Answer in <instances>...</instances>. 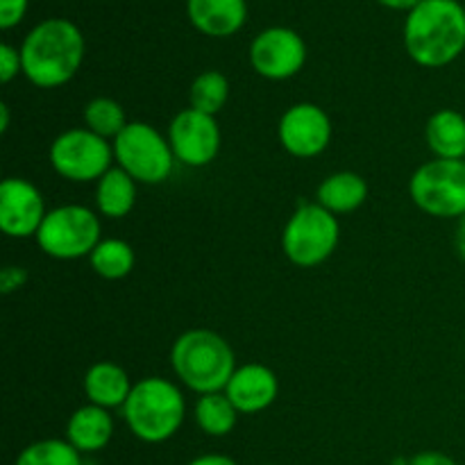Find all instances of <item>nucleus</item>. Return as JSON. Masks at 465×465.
<instances>
[{
  "mask_svg": "<svg viewBox=\"0 0 465 465\" xmlns=\"http://www.w3.org/2000/svg\"><path fill=\"white\" fill-rule=\"evenodd\" d=\"M409 195L427 216L459 221L465 213V159H431L418 166Z\"/></svg>",
  "mask_w": 465,
  "mask_h": 465,
  "instance_id": "nucleus-8",
  "label": "nucleus"
},
{
  "mask_svg": "<svg viewBox=\"0 0 465 465\" xmlns=\"http://www.w3.org/2000/svg\"><path fill=\"white\" fill-rule=\"evenodd\" d=\"M9 130V104L3 103L0 104V132H7Z\"/></svg>",
  "mask_w": 465,
  "mask_h": 465,
  "instance_id": "nucleus-33",
  "label": "nucleus"
},
{
  "mask_svg": "<svg viewBox=\"0 0 465 465\" xmlns=\"http://www.w3.org/2000/svg\"><path fill=\"white\" fill-rule=\"evenodd\" d=\"M171 366L177 380L198 395L223 393L239 368L232 345L212 330H189L177 336Z\"/></svg>",
  "mask_w": 465,
  "mask_h": 465,
  "instance_id": "nucleus-3",
  "label": "nucleus"
},
{
  "mask_svg": "<svg viewBox=\"0 0 465 465\" xmlns=\"http://www.w3.org/2000/svg\"><path fill=\"white\" fill-rule=\"evenodd\" d=\"M84 127L91 130L94 134L103 136V139H116L123 130L127 127V116L125 109L118 100L114 98H94L84 104Z\"/></svg>",
  "mask_w": 465,
  "mask_h": 465,
  "instance_id": "nucleus-24",
  "label": "nucleus"
},
{
  "mask_svg": "<svg viewBox=\"0 0 465 465\" xmlns=\"http://www.w3.org/2000/svg\"><path fill=\"white\" fill-rule=\"evenodd\" d=\"M44 195L25 177H7L0 184V230L9 239H30L36 236L44 223Z\"/></svg>",
  "mask_w": 465,
  "mask_h": 465,
  "instance_id": "nucleus-13",
  "label": "nucleus"
},
{
  "mask_svg": "<svg viewBox=\"0 0 465 465\" xmlns=\"http://www.w3.org/2000/svg\"><path fill=\"white\" fill-rule=\"evenodd\" d=\"M454 250L465 262V213L457 221V232H454Z\"/></svg>",
  "mask_w": 465,
  "mask_h": 465,
  "instance_id": "nucleus-31",
  "label": "nucleus"
},
{
  "mask_svg": "<svg viewBox=\"0 0 465 465\" xmlns=\"http://www.w3.org/2000/svg\"><path fill=\"white\" fill-rule=\"evenodd\" d=\"M103 241V225L94 209L84 204H62L45 213L36 243L50 259L73 262L89 257Z\"/></svg>",
  "mask_w": 465,
  "mask_h": 465,
  "instance_id": "nucleus-7",
  "label": "nucleus"
},
{
  "mask_svg": "<svg viewBox=\"0 0 465 465\" xmlns=\"http://www.w3.org/2000/svg\"><path fill=\"white\" fill-rule=\"evenodd\" d=\"M91 271L98 277L109 282L123 280L134 271L136 254L127 241L123 239H103L89 254Z\"/></svg>",
  "mask_w": 465,
  "mask_h": 465,
  "instance_id": "nucleus-22",
  "label": "nucleus"
},
{
  "mask_svg": "<svg viewBox=\"0 0 465 465\" xmlns=\"http://www.w3.org/2000/svg\"><path fill=\"white\" fill-rule=\"evenodd\" d=\"M250 66L266 80L282 82L298 75L307 64V44L295 30L272 25L259 32L250 44Z\"/></svg>",
  "mask_w": 465,
  "mask_h": 465,
  "instance_id": "nucleus-10",
  "label": "nucleus"
},
{
  "mask_svg": "<svg viewBox=\"0 0 465 465\" xmlns=\"http://www.w3.org/2000/svg\"><path fill=\"white\" fill-rule=\"evenodd\" d=\"M368 200V182L359 173L339 171L327 175L316 189V203L334 216L352 213Z\"/></svg>",
  "mask_w": 465,
  "mask_h": 465,
  "instance_id": "nucleus-18",
  "label": "nucleus"
},
{
  "mask_svg": "<svg viewBox=\"0 0 465 465\" xmlns=\"http://www.w3.org/2000/svg\"><path fill=\"white\" fill-rule=\"evenodd\" d=\"M27 282V271L21 266H5L3 271H0V291H3L5 295L14 293V291L23 289Z\"/></svg>",
  "mask_w": 465,
  "mask_h": 465,
  "instance_id": "nucleus-28",
  "label": "nucleus"
},
{
  "mask_svg": "<svg viewBox=\"0 0 465 465\" xmlns=\"http://www.w3.org/2000/svg\"><path fill=\"white\" fill-rule=\"evenodd\" d=\"M239 416L241 413L236 411V407L225 393L200 395L193 407L195 425L200 427L203 434L212 436V439H223V436L232 434L236 422H239Z\"/></svg>",
  "mask_w": 465,
  "mask_h": 465,
  "instance_id": "nucleus-21",
  "label": "nucleus"
},
{
  "mask_svg": "<svg viewBox=\"0 0 465 465\" xmlns=\"http://www.w3.org/2000/svg\"><path fill=\"white\" fill-rule=\"evenodd\" d=\"M341 241L339 218L318 203H302L286 221L282 250L300 268H316L336 252Z\"/></svg>",
  "mask_w": 465,
  "mask_h": 465,
  "instance_id": "nucleus-6",
  "label": "nucleus"
},
{
  "mask_svg": "<svg viewBox=\"0 0 465 465\" xmlns=\"http://www.w3.org/2000/svg\"><path fill=\"white\" fill-rule=\"evenodd\" d=\"M407 465H457V461L443 452H420L409 459Z\"/></svg>",
  "mask_w": 465,
  "mask_h": 465,
  "instance_id": "nucleus-29",
  "label": "nucleus"
},
{
  "mask_svg": "<svg viewBox=\"0 0 465 465\" xmlns=\"http://www.w3.org/2000/svg\"><path fill=\"white\" fill-rule=\"evenodd\" d=\"M395 465H407V463H400V461H398V463H395Z\"/></svg>",
  "mask_w": 465,
  "mask_h": 465,
  "instance_id": "nucleus-34",
  "label": "nucleus"
},
{
  "mask_svg": "<svg viewBox=\"0 0 465 465\" xmlns=\"http://www.w3.org/2000/svg\"><path fill=\"white\" fill-rule=\"evenodd\" d=\"M114 436V418L107 409L84 404L66 422V440L82 454L100 452Z\"/></svg>",
  "mask_w": 465,
  "mask_h": 465,
  "instance_id": "nucleus-16",
  "label": "nucleus"
},
{
  "mask_svg": "<svg viewBox=\"0 0 465 465\" xmlns=\"http://www.w3.org/2000/svg\"><path fill=\"white\" fill-rule=\"evenodd\" d=\"M14 465H82V452L66 439H44L23 448Z\"/></svg>",
  "mask_w": 465,
  "mask_h": 465,
  "instance_id": "nucleus-25",
  "label": "nucleus"
},
{
  "mask_svg": "<svg viewBox=\"0 0 465 465\" xmlns=\"http://www.w3.org/2000/svg\"><path fill=\"white\" fill-rule=\"evenodd\" d=\"M402 39L418 66H450L465 50V7L459 0H420L407 14Z\"/></svg>",
  "mask_w": 465,
  "mask_h": 465,
  "instance_id": "nucleus-2",
  "label": "nucleus"
},
{
  "mask_svg": "<svg viewBox=\"0 0 465 465\" xmlns=\"http://www.w3.org/2000/svg\"><path fill=\"white\" fill-rule=\"evenodd\" d=\"M48 159L59 177L75 184L98 182L112 168L114 148L107 139L86 127H73L54 136Z\"/></svg>",
  "mask_w": 465,
  "mask_h": 465,
  "instance_id": "nucleus-9",
  "label": "nucleus"
},
{
  "mask_svg": "<svg viewBox=\"0 0 465 465\" xmlns=\"http://www.w3.org/2000/svg\"><path fill=\"white\" fill-rule=\"evenodd\" d=\"M114 162L139 184H163L173 175L175 154L168 136L143 121H130L112 141Z\"/></svg>",
  "mask_w": 465,
  "mask_h": 465,
  "instance_id": "nucleus-5",
  "label": "nucleus"
},
{
  "mask_svg": "<svg viewBox=\"0 0 465 465\" xmlns=\"http://www.w3.org/2000/svg\"><path fill=\"white\" fill-rule=\"evenodd\" d=\"M223 393L230 398L236 411L254 416V413H262L272 407L277 393H280V380L272 368L263 366V363H243L236 368Z\"/></svg>",
  "mask_w": 465,
  "mask_h": 465,
  "instance_id": "nucleus-14",
  "label": "nucleus"
},
{
  "mask_svg": "<svg viewBox=\"0 0 465 465\" xmlns=\"http://www.w3.org/2000/svg\"><path fill=\"white\" fill-rule=\"evenodd\" d=\"M380 5H384L386 9H393V12H411L420 0H377Z\"/></svg>",
  "mask_w": 465,
  "mask_h": 465,
  "instance_id": "nucleus-32",
  "label": "nucleus"
},
{
  "mask_svg": "<svg viewBox=\"0 0 465 465\" xmlns=\"http://www.w3.org/2000/svg\"><path fill=\"white\" fill-rule=\"evenodd\" d=\"M186 16L200 35L227 39L248 21V0H186Z\"/></svg>",
  "mask_w": 465,
  "mask_h": 465,
  "instance_id": "nucleus-15",
  "label": "nucleus"
},
{
  "mask_svg": "<svg viewBox=\"0 0 465 465\" xmlns=\"http://www.w3.org/2000/svg\"><path fill=\"white\" fill-rule=\"evenodd\" d=\"M121 411L134 439L159 445L182 430L186 420V400L175 381L145 377L132 386L130 398Z\"/></svg>",
  "mask_w": 465,
  "mask_h": 465,
  "instance_id": "nucleus-4",
  "label": "nucleus"
},
{
  "mask_svg": "<svg viewBox=\"0 0 465 465\" xmlns=\"http://www.w3.org/2000/svg\"><path fill=\"white\" fill-rule=\"evenodd\" d=\"M84 50V35L75 23L62 16L44 18L21 44L23 75L39 89H57L77 75Z\"/></svg>",
  "mask_w": 465,
  "mask_h": 465,
  "instance_id": "nucleus-1",
  "label": "nucleus"
},
{
  "mask_svg": "<svg viewBox=\"0 0 465 465\" xmlns=\"http://www.w3.org/2000/svg\"><path fill=\"white\" fill-rule=\"evenodd\" d=\"M230 100V80L221 71H204L191 82L189 103L198 112L216 116Z\"/></svg>",
  "mask_w": 465,
  "mask_h": 465,
  "instance_id": "nucleus-23",
  "label": "nucleus"
},
{
  "mask_svg": "<svg viewBox=\"0 0 465 465\" xmlns=\"http://www.w3.org/2000/svg\"><path fill=\"white\" fill-rule=\"evenodd\" d=\"M280 143L291 157L313 159L325 153L331 143V118L321 104H291L277 125Z\"/></svg>",
  "mask_w": 465,
  "mask_h": 465,
  "instance_id": "nucleus-12",
  "label": "nucleus"
},
{
  "mask_svg": "<svg viewBox=\"0 0 465 465\" xmlns=\"http://www.w3.org/2000/svg\"><path fill=\"white\" fill-rule=\"evenodd\" d=\"M427 148L434 159H465V114L457 109H439L425 127Z\"/></svg>",
  "mask_w": 465,
  "mask_h": 465,
  "instance_id": "nucleus-19",
  "label": "nucleus"
},
{
  "mask_svg": "<svg viewBox=\"0 0 465 465\" xmlns=\"http://www.w3.org/2000/svg\"><path fill=\"white\" fill-rule=\"evenodd\" d=\"M23 73L21 48H14L12 44H0V82L9 84L14 77Z\"/></svg>",
  "mask_w": 465,
  "mask_h": 465,
  "instance_id": "nucleus-26",
  "label": "nucleus"
},
{
  "mask_svg": "<svg viewBox=\"0 0 465 465\" xmlns=\"http://www.w3.org/2000/svg\"><path fill=\"white\" fill-rule=\"evenodd\" d=\"M30 0H0V27L12 30L25 18Z\"/></svg>",
  "mask_w": 465,
  "mask_h": 465,
  "instance_id": "nucleus-27",
  "label": "nucleus"
},
{
  "mask_svg": "<svg viewBox=\"0 0 465 465\" xmlns=\"http://www.w3.org/2000/svg\"><path fill=\"white\" fill-rule=\"evenodd\" d=\"M82 386L89 404L112 411V409H123L134 384L123 366L114 361H98L86 371Z\"/></svg>",
  "mask_w": 465,
  "mask_h": 465,
  "instance_id": "nucleus-17",
  "label": "nucleus"
},
{
  "mask_svg": "<svg viewBox=\"0 0 465 465\" xmlns=\"http://www.w3.org/2000/svg\"><path fill=\"white\" fill-rule=\"evenodd\" d=\"M136 184L139 182L134 177L127 175L123 168L112 166L98 182H95V209L100 216L112 218H125L127 213L134 209L136 204Z\"/></svg>",
  "mask_w": 465,
  "mask_h": 465,
  "instance_id": "nucleus-20",
  "label": "nucleus"
},
{
  "mask_svg": "<svg viewBox=\"0 0 465 465\" xmlns=\"http://www.w3.org/2000/svg\"><path fill=\"white\" fill-rule=\"evenodd\" d=\"M168 143L180 163L189 168H204L221 153V127L216 116L189 107L173 116L168 125Z\"/></svg>",
  "mask_w": 465,
  "mask_h": 465,
  "instance_id": "nucleus-11",
  "label": "nucleus"
},
{
  "mask_svg": "<svg viewBox=\"0 0 465 465\" xmlns=\"http://www.w3.org/2000/svg\"><path fill=\"white\" fill-rule=\"evenodd\" d=\"M186 465H239L232 457L227 454H203V457H195L193 461Z\"/></svg>",
  "mask_w": 465,
  "mask_h": 465,
  "instance_id": "nucleus-30",
  "label": "nucleus"
}]
</instances>
